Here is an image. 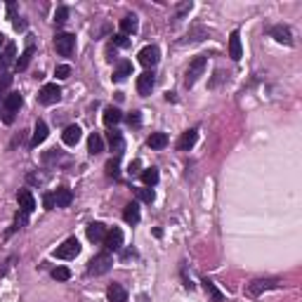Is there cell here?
Returning <instances> with one entry per match:
<instances>
[{
	"mask_svg": "<svg viewBox=\"0 0 302 302\" xmlns=\"http://www.w3.org/2000/svg\"><path fill=\"white\" fill-rule=\"evenodd\" d=\"M22 95L19 92H7L5 99H2V109H0V118L5 125H12L14 123V116H17V111L22 107Z\"/></svg>",
	"mask_w": 302,
	"mask_h": 302,
	"instance_id": "obj_1",
	"label": "cell"
},
{
	"mask_svg": "<svg viewBox=\"0 0 302 302\" xmlns=\"http://www.w3.org/2000/svg\"><path fill=\"white\" fill-rule=\"evenodd\" d=\"M111 267H113V258H111V253H99V255H95V258L90 260L87 271H90L92 276H102V274H107Z\"/></svg>",
	"mask_w": 302,
	"mask_h": 302,
	"instance_id": "obj_2",
	"label": "cell"
},
{
	"mask_svg": "<svg viewBox=\"0 0 302 302\" xmlns=\"http://www.w3.org/2000/svg\"><path fill=\"white\" fill-rule=\"evenodd\" d=\"M205 64H208V59L205 57H196L194 62L189 64V69H187V78H184V85L187 87H191L203 76V71H205Z\"/></svg>",
	"mask_w": 302,
	"mask_h": 302,
	"instance_id": "obj_3",
	"label": "cell"
},
{
	"mask_svg": "<svg viewBox=\"0 0 302 302\" xmlns=\"http://www.w3.org/2000/svg\"><path fill=\"white\" fill-rule=\"evenodd\" d=\"M80 253V243H78V238L71 236V238H66L64 243L59 246V248L54 250V258H59V260H71L76 258Z\"/></svg>",
	"mask_w": 302,
	"mask_h": 302,
	"instance_id": "obj_4",
	"label": "cell"
},
{
	"mask_svg": "<svg viewBox=\"0 0 302 302\" xmlns=\"http://www.w3.org/2000/svg\"><path fill=\"white\" fill-rule=\"evenodd\" d=\"M54 47H57V52L62 57H69L76 47V36L74 33H57L54 36Z\"/></svg>",
	"mask_w": 302,
	"mask_h": 302,
	"instance_id": "obj_5",
	"label": "cell"
},
{
	"mask_svg": "<svg viewBox=\"0 0 302 302\" xmlns=\"http://www.w3.org/2000/svg\"><path fill=\"white\" fill-rule=\"evenodd\" d=\"M38 99H40V104H57L62 99V87L57 85V83L43 85V90L38 92Z\"/></svg>",
	"mask_w": 302,
	"mask_h": 302,
	"instance_id": "obj_6",
	"label": "cell"
},
{
	"mask_svg": "<svg viewBox=\"0 0 302 302\" xmlns=\"http://www.w3.org/2000/svg\"><path fill=\"white\" fill-rule=\"evenodd\" d=\"M153 85H156V76H153V71H144V74L137 76V92H140L142 97L151 95Z\"/></svg>",
	"mask_w": 302,
	"mask_h": 302,
	"instance_id": "obj_7",
	"label": "cell"
},
{
	"mask_svg": "<svg viewBox=\"0 0 302 302\" xmlns=\"http://www.w3.org/2000/svg\"><path fill=\"white\" fill-rule=\"evenodd\" d=\"M137 57H140V64L142 66H156V64H158V59H161V50H158L156 45H147V47H144Z\"/></svg>",
	"mask_w": 302,
	"mask_h": 302,
	"instance_id": "obj_8",
	"label": "cell"
},
{
	"mask_svg": "<svg viewBox=\"0 0 302 302\" xmlns=\"http://www.w3.org/2000/svg\"><path fill=\"white\" fill-rule=\"evenodd\" d=\"M104 246H107V250H120L123 248V231H120L118 226H113L111 231H107V236H104V241H102Z\"/></svg>",
	"mask_w": 302,
	"mask_h": 302,
	"instance_id": "obj_9",
	"label": "cell"
},
{
	"mask_svg": "<svg viewBox=\"0 0 302 302\" xmlns=\"http://www.w3.org/2000/svg\"><path fill=\"white\" fill-rule=\"evenodd\" d=\"M107 142H109V147H111V151H113L116 156H120V153L125 151V140H123V135H120L116 128H111L107 132Z\"/></svg>",
	"mask_w": 302,
	"mask_h": 302,
	"instance_id": "obj_10",
	"label": "cell"
},
{
	"mask_svg": "<svg viewBox=\"0 0 302 302\" xmlns=\"http://www.w3.org/2000/svg\"><path fill=\"white\" fill-rule=\"evenodd\" d=\"M269 288H279V279H255L248 286L250 295H260L262 291H269Z\"/></svg>",
	"mask_w": 302,
	"mask_h": 302,
	"instance_id": "obj_11",
	"label": "cell"
},
{
	"mask_svg": "<svg viewBox=\"0 0 302 302\" xmlns=\"http://www.w3.org/2000/svg\"><path fill=\"white\" fill-rule=\"evenodd\" d=\"M80 137H83L80 125H66L64 132H62V142H64L66 147H76V144L80 142Z\"/></svg>",
	"mask_w": 302,
	"mask_h": 302,
	"instance_id": "obj_12",
	"label": "cell"
},
{
	"mask_svg": "<svg viewBox=\"0 0 302 302\" xmlns=\"http://www.w3.org/2000/svg\"><path fill=\"white\" fill-rule=\"evenodd\" d=\"M269 33L276 38V43H283V45H293V33L288 26H283V24H276V26H271Z\"/></svg>",
	"mask_w": 302,
	"mask_h": 302,
	"instance_id": "obj_13",
	"label": "cell"
},
{
	"mask_svg": "<svg viewBox=\"0 0 302 302\" xmlns=\"http://www.w3.org/2000/svg\"><path fill=\"white\" fill-rule=\"evenodd\" d=\"M196 140H198V130H196V128L187 130L182 137L177 140V151H189V149H194Z\"/></svg>",
	"mask_w": 302,
	"mask_h": 302,
	"instance_id": "obj_14",
	"label": "cell"
},
{
	"mask_svg": "<svg viewBox=\"0 0 302 302\" xmlns=\"http://www.w3.org/2000/svg\"><path fill=\"white\" fill-rule=\"evenodd\" d=\"M17 198H19V208H22L26 215H31L33 208H36V198H33V194L29 191V189H19V194H17Z\"/></svg>",
	"mask_w": 302,
	"mask_h": 302,
	"instance_id": "obj_15",
	"label": "cell"
},
{
	"mask_svg": "<svg viewBox=\"0 0 302 302\" xmlns=\"http://www.w3.org/2000/svg\"><path fill=\"white\" fill-rule=\"evenodd\" d=\"M107 236V226L102 225V222H92V225H87V238L92 241V243H102Z\"/></svg>",
	"mask_w": 302,
	"mask_h": 302,
	"instance_id": "obj_16",
	"label": "cell"
},
{
	"mask_svg": "<svg viewBox=\"0 0 302 302\" xmlns=\"http://www.w3.org/2000/svg\"><path fill=\"white\" fill-rule=\"evenodd\" d=\"M107 298L109 302H128V291L120 283H111L107 288Z\"/></svg>",
	"mask_w": 302,
	"mask_h": 302,
	"instance_id": "obj_17",
	"label": "cell"
},
{
	"mask_svg": "<svg viewBox=\"0 0 302 302\" xmlns=\"http://www.w3.org/2000/svg\"><path fill=\"white\" fill-rule=\"evenodd\" d=\"M137 29H140V22H137L135 14H125L120 19V33L123 36H132V33H137Z\"/></svg>",
	"mask_w": 302,
	"mask_h": 302,
	"instance_id": "obj_18",
	"label": "cell"
},
{
	"mask_svg": "<svg viewBox=\"0 0 302 302\" xmlns=\"http://www.w3.org/2000/svg\"><path fill=\"white\" fill-rule=\"evenodd\" d=\"M229 57L234 62L241 59V33L238 31H231V36H229Z\"/></svg>",
	"mask_w": 302,
	"mask_h": 302,
	"instance_id": "obj_19",
	"label": "cell"
},
{
	"mask_svg": "<svg viewBox=\"0 0 302 302\" xmlns=\"http://www.w3.org/2000/svg\"><path fill=\"white\" fill-rule=\"evenodd\" d=\"M47 125H45L43 120H38L36 123V128H33V137H31V147H38V144H43L45 140H47Z\"/></svg>",
	"mask_w": 302,
	"mask_h": 302,
	"instance_id": "obj_20",
	"label": "cell"
},
{
	"mask_svg": "<svg viewBox=\"0 0 302 302\" xmlns=\"http://www.w3.org/2000/svg\"><path fill=\"white\" fill-rule=\"evenodd\" d=\"M120 120H123V113H120V109H116V107H107V109H104V123H107L109 128L118 125Z\"/></svg>",
	"mask_w": 302,
	"mask_h": 302,
	"instance_id": "obj_21",
	"label": "cell"
},
{
	"mask_svg": "<svg viewBox=\"0 0 302 302\" xmlns=\"http://www.w3.org/2000/svg\"><path fill=\"white\" fill-rule=\"evenodd\" d=\"M140 205L137 203H128L125 205V210H123V220L128 222V225H137L140 222Z\"/></svg>",
	"mask_w": 302,
	"mask_h": 302,
	"instance_id": "obj_22",
	"label": "cell"
},
{
	"mask_svg": "<svg viewBox=\"0 0 302 302\" xmlns=\"http://www.w3.org/2000/svg\"><path fill=\"white\" fill-rule=\"evenodd\" d=\"M102 149H104L102 135H99V132H92V135L87 137V151H90L92 156H97V153H102Z\"/></svg>",
	"mask_w": 302,
	"mask_h": 302,
	"instance_id": "obj_23",
	"label": "cell"
},
{
	"mask_svg": "<svg viewBox=\"0 0 302 302\" xmlns=\"http://www.w3.org/2000/svg\"><path fill=\"white\" fill-rule=\"evenodd\" d=\"M71 201H74V194H71L66 187H62V189L54 191V205H57V208H66Z\"/></svg>",
	"mask_w": 302,
	"mask_h": 302,
	"instance_id": "obj_24",
	"label": "cell"
},
{
	"mask_svg": "<svg viewBox=\"0 0 302 302\" xmlns=\"http://www.w3.org/2000/svg\"><path fill=\"white\" fill-rule=\"evenodd\" d=\"M147 144H149L151 149H165V147H168V135H165V132H153V135H151L149 140H147Z\"/></svg>",
	"mask_w": 302,
	"mask_h": 302,
	"instance_id": "obj_25",
	"label": "cell"
},
{
	"mask_svg": "<svg viewBox=\"0 0 302 302\" xmlns=\"http://www.w3.org/2000/svg\"><path fill=\"white\" fill-rule=\"evenodd\" d=\"M33 54H36V47H33V43H31V45H29V47H26V50H24V52H22V57L17 59V71H24L26 66L31 64Z\"/></svg>",
	"mask_w": 302,
	"mask_h": 302,
	"instance_id": "obj_26",
	"label": "cell"
},
{
	"mask_svg": "<svg viewBox=\"0 0 302 302\" xmlns=\"http://www.w3.org/2000/svg\"><path fill=\"white\" fill-rule=\"evenodd\" d=\"M130 74H132V64H130V62H120V64L116 66V71H113V80L120 83V80H125Z\"/></svg>",
	"mask_w": 302,
	"mask_h": 302,
	"instance_id": "obj_27",
	"label": "cell"
},
{
	"mask_svg": "<svg viewBox=\"0 0 302 302\" xmlns=\"http://www.w3.org/2000/svg\"><path fill=\"white\" fill-rule=\"evenodd\" d=\"M203 286H205V293L210 295V300H213V302H225V295L217 291V286L210 279H203Z\"/></svg>",
	"mask_w": 302,
	"mask_h": 302,
	"instance_id": "obj_28",
	"label": "cell"
},
{
	"mask_svg": "<svg viewBox=\"0 0 302 302\" xmlns=\"http://www.w3.org/2000/svg\"><path fill=\"white\" fill-rule=\"evenodd\" d=\"M158 177H161V175H158V168H147V170L142 173V180H144V184H147L149 189L158 184Z\"/></svg>",
	"mask_w": 302,
	"mask_h": 302,
	"instance_id": "obj_29",
	"label": "cell"
},
{
	"mask_svg": "<svg viewBox=\"0 0 302 302\" xmlns=\"http://www.w3.org/2000/svg\"><path fill=\"white\" fill-rule=\"evenodd\" d=\"M17 57V45L14 43H5V52H2V66H10Z\"/></svg>",
	"mask_w": 302,
	"mask_h": 302,
	"instance_id": "obj_30",
	"label": "cell"
},
{
	"mask_svg": "<svg viewBox=\"0 0 302 302\" xmlns=\"http://www.w3.org/2000/svg\"><path fill=\"white\" fill-rule=\"evenodd\" d=\"M137 198H140L142 203H153V198H156V194H153V189H149V187H144V189H137Z\"/></svg>",
	"mask_w": 302,
	"mask_h": 302,
	"instance_id": "obj_31",
	"label": "cell"
},
{
	"mask_svg": "<svg viewBox=\"0 0 302 302\" xmlns=\"http://www.w3.org/2000/svg\"><path fill=\"white\" fill-rule=\"evenodd\" d=\"M118 173H120V163H118V156H116V158H111L107 163V175L109 177H118Z\"/></svg>",
	"mask_w": 302,
	"mask_h": 302,
	"instance_id": "obj_32",
	"label": "cell"
},
{
	"mask_svg": "<svg viewBox=\"0 0 302 302\" xmlns=\"http://www.w3.org/2000/svg\"><path fill=\"white\" fill-rule=\"evenodd\" d=\"M52 279H57V281H69V279H71V271L66 269V267H57V269H52Z\"/></svg>",
	"mask_w": 302,
	"mask_h": 302,
	"instance_id": "obj_33",
	"label": "cell"
},
{
	"mask_svg": "<svg viewBox=\"0 0 302 302\" xmlns=\"http://www.w3.org/2000/svg\"><path fill=\"white\" fill-rule=\"evenodd\" d=\"M125 120H128V125H130V128H140V125H142V116H140V111H132V113H128V116H125Z\"/></svg>",
	"mask_w": 302,
	"mask_h": 302,
	"instance_id": "obj_34",
	"label": "cell"
},
{
	"mask_svg": "<svg viewBox=\"0 0 302 302\" xmlns=\"http://www.w3.org/2000/svg\"><path fill=\"white\" fill-rule=\"evenodd\" d=\"M12 85V76L5 71V74H0V95H5V90Z\"/></svg>",
	"mask_w": 302,
	"mask_h": 302,
	"instance_id": "obj_35",
	"label": "cell"
},
{
	"mask_svg": "<svg viewBox=\"0 0 302 302\" xmlns=\"http://www.w3.org/2000/svg\"><path fill=\"white\" fill-rule=\"evenodd\" d=\"M66 17H69V7H57V12H54V22L57 24H64L66 22Z\"/></svg>",
	"mask_w": 302,
	"mask_h": 302,
	"instance_id": "obj_36",
	"label": "cell"
},
{
	"mask_svg": "<svg viewBox=\"0 0 302 302\" xmlns=\"http://www.w3.org/2000/svg\"><path fill=\"white\" fill-rule=\"evenodd\" d=\"M187 12H191V0H189V2H182V5L177 7V14H175V22H177V19H182L184 14H187Z\"/></svg>",
	"mask_w": 302,
	"mask_h": 302,
	"instance_id": "obj_37",
	"label": "cell"
},
{
	"mask_svg": "<svg viewBox=\"0 0 302 302\" xmlns=\"http://www.w3.org/2000/svg\"><path fill=\"white\" fill-rule=\"evenodd\" d=\"M69 74H71V66H69V64H59V66H57V71H54V76H57V78H69Z\"/></svg>",
	"mask_w": 302,
	"mask_h": 302,
	"instance_id": "obj_38",
	"label": "cell"
},
{
	"mask_svg": "<svg viewBox=\"0 0 302 302\" xmlns=\"http://www.w3.org/2000/svg\"><path fill=\"white\" fill-rule=\"evenodd\" d=\"M113 45H116V47H128V45H130L128 36H123V33H118V36H113Z\"/></svg>",
	"mask_w": 302,
	"mask_h": 302,
	"instance_id": "obj_39",
	"label": "cell"
},
{
	"mask_svg": "<svg viewBox=\"0 0 302 302\" xmlns=\"http://www.w3.org/2000/svg\"><path fill=\"white\" fill-rule=\"evenodd\" d=\"M43 205L47 208V210L57 208V205H54V194H45V196H43Z\"/></svg>",
	"mask_w": 302,
	"mask_h": 302,
	"instance_id": "obj_40",
	"label": "cell"
},
{
	"mask_svg": "<svg viewBox=\"0 0 302 302\" xmlns=\"http://www.w3.org/2000/svg\"><path fill=\"white\" fill-rule=\"evenodd\" d=\"M26 26H29V24H26V19H22V17H14V29H17V31H26Z\"/></svg>",
	"mask_w": 302,
	"mask_h": 302,
	"instance_id": "obj_41",
	"label": "cell"
},
{
	"mask_svg": "<svg viewBox=\"0 0 302 302\" xmlns=\"http://www.w3.org/2000/svg\"><path fill=\"white\" fill-rule=\"evenodd\" d=\"M140 168H142L140 161H132V163H130V168H128V173L130 175H140Z\"/></svg>",
	"mask_w": 302,
	"mask_h": 302,
	"instance_id": "obj_42",
	"label": "cell"
},
{
	"mask_svg": "<svg viewBox=\"0 0 302 302\" xmlns=\"http://www.w3.org/2000/svg\"><path fill=\"white\" fill-rule=\"evenodd\" d=\"M222 78H225V74H222V71H217V74H215V78H213V83H210V85L215 87L217 83H220V80H222Z\"/></svg>",
	"mask_w": 302,
	"mask_h": 302,
	"instance_id": "obj_43",
	"label": "cell"
},
{
	"mask_svg": "<svg viewBox=\"0 0 302 302\" xmlns=\"http://www.w3.org/2000/svg\"><path fill=\"white\" fill-rule=\"evenodd\" d=\"M7 14H10V19H14V2H7Z\"/></svg>",
	"mask_w": 302,
	"mask_h": 302,
	"instance_id": "obj_44",
	"label": "cell"
},
{
	"mask_svg": "<svg viewBox=\"0 0 302 302\" xmlns=\"http://www.w3.org/2000/svg\"><path fill=\"white\" fill-rule=\"evenodd\" d=\"M2 45H5V36L0 33V47H2Z\"/></svg>",
	"mask_w": 302,
	"mask_h": 302,
	"instance_id": "obj_45",
	"label": "cell"
}]
</instances>
